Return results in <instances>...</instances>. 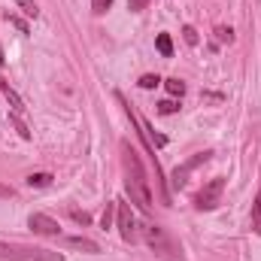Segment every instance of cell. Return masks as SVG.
Masks as SVG:
<instances>
[{
    "instance_id": "6da1fadb",
    "label": "cell",
    "mask_w": 261,
    "mask_h": 261,
    "mask_svg": "<svg viewBox=\"0 0 261 261\" xmlns=\"http://www.w3.org/2000/svg\"><path fill=\"white\" fill-rule=\"evenodd\" d=\"M122 164H125V189L130 195V203H137L143 213H152V189H149V176L137 158V152L128 143H122Z\"/></svg>"
},
{
    "instance_id": "7a4b0ae2",
    "label": "cell",
    "mask_w": 261,
    "mask_h": 261,
    "mask_svg": "<svg viewBox=\"0 0 261 261\" xmlns=\"http://www.w3.org/2000/svg\"><path fill=\"white\" fill-rule=\"evenodd\" d=\"M140 237L149 243V249L158 255V258L164 261H182V249H179V243L161 228V225H155V222H146L143 225V231H140Z\"/></svg>"
},
{
    "instance_id": "3957f363",
    "label": "cell",
    "mask_w": 261,
    "mask_h": 261,
    "mask_svg": "<svg viewBox=\"0 0 261 261\" xmlns=\"http://www.w3.org/2000/svg\"><path fill=\"white\" fill-rule=\"evenodd\" d=\"M0 258H6V261H64V255L52 252V249H40V246L3 243L0 240Z\"/></svg>"
},
{
    "instance_id": "277c9868",
    "label": "cell",
    "mask_w": 261,
    "mask_h": 261,
    "mask_svg": "<svg viewBox=\"0 0 261 261\" xmlns=\"http://www.w3.org/2000/svg\"><path fill=\"white\" fill-rule=\"evenodd\" d=\"M225 192V179L222 176H216V179H210L203 189H200V195L195 197V206L197 210H213L216 203H219V197Z\"/></svg>"
},
{
    "instance_id": "5b68a950",
    "label": "cell",
    "mask_w": 261,
    "mask_h": 261,
    "mask_svg": "<svg viewBox=\"0 0 261 261\" xmlns=\"http://www.w3.org/2000/svg\"><path fill=\"white\" fill-rule=\"evenodd\" d=\"M28 228H31L34 234H40V237H61V225H58L55 219L43 216V213H31V216H28Z\"/></svg>"
},
{
    "instance_id": "8992f818",
    "label": "cell",
    "mask_w": 261,
    "mask_h": 261,
    "mask_svg": "<svg viewBox=\"0 0 261 261\" xmlns=\"http://www.w3.org/2000/svg\"><path fill=\"white\" fill-rule=\"evenodd\" d=\"M116 213H119V234H122V240H125V243H134L140 234H137V222H134V216H130V206L116 200Z\"/></svg>"
},
{
    "instance_id": "52a82bcc",
    "label": "cell",
    "mask_w": 261,
    "mask_h": 261,
    "mask_svg": "<svg viewBox=\"0 0 261 261\" xmlns=\"http://www.w3.org/2000/svg\"><path fill=\"white\" fill-rule=\"evenodd\" d=\"M210 155H213V152H200V155H195V158H189V161H186L182 167H176V170H173V189H182V186L189 182V173L195 170L197 164L210 161Z\"/></svg>"
},
{
    "instance_id": "ba28073f",
    "label": "cell",
    "mask_w": 261,
    "mask_h": 261,
    "mask_svg": "<svg viewBox=\"0 0 261 261\" xmlns=\"http://www.w3.org/2000/svg\"><path fill=\"white\" fill-rule=\"evenodd\" d=\"M0 91H3V97L9 100V107H12V113H15V116H18V113H24V100H21V97H18V91L6 82V76H0Z\"/></svg>"
},
{
    "instance_id": "9c48e42d",
    "label": "cell",
    "mask_w": 261,
    "mask_h": 261,
    "mask_svg": "<svg viewBox=\"0 0 261 261\" xmlns=\"http://www.w3.org/2000/svg\"><path fill=\"white\" fill-rule=\"evenodd\" d=\"M61 243L70 246V249H82V252H100V246L88 237H61Z\"/></svg>"
},
{
    "instance_id": "30bf717a",
    "label": "cell",
    "mask_w": 261,
    "mask_h": 261,
    "mask_svg": "<svg viewBox=\"0 0 261 261\" xmlns=\"http://www.w3.org/2000/svg\"><path fill=\"white\" fill-rule=\"evenodd\" d=\"M28 186L31 189H46V186H52V173H31Z\"/></svg>"
},
{
    "instance_id": "8fae6325",
    "label": "cell",
    "mask_w": 261,
    "mask_h": 261,
    "mask_svg": "<svg viewBox=\"0 0 261 261\" xmlns=\"http://www.w3.org/2000/svg\"><path fill=\"white\" fill-rule=\"evenodd\" d=\"M252 231L261 234V186H258V195H255V203H252Z\"/></svg>"
},
{
    "instance_id": "7c38bea8",
    "label": "cell",
    "mask_w": 261,
    "mask_h": 261,
    "mask_svg": "<svg viewBox=\"0 0 261 261\" xmlns=\"http://www.w3.org/2000/svg\"><path fill=\"white\" fill-rule=\"evenodd\" d=\"M155 46H158V52H161L164 58H170V55H173V43H170V37H167V34H158Z\"/></svg>"
},
{
    "instance_id": "4fadbf2b",
    "label": "cell",
    "mask_w": 261,
    "mask_h": 261,
    "mask_svg": "<svg viewBox=\"0 0 261 261\" xmlns=\"http://www.w3.org/2000/svg\"><path fill=\"white\" fill-rule=\"evenodd\" d=\"M216 37H219V43H234V31L231 28H216Z\"/></svg>"
},
{
    "instance_id": "5bb4252c",
    "label": "cell",
    "mask_w": 261,
    "mask_h": 261,
    "mask_svg": "<svg viewBox=\"0 0 261 261\" xmlns=\"http://www.w3.org/2000/svg\"><path fill=\"white\" fill-rule=\"evenodd\" d=\"M161 79L155 76V73H146V76H140V88H155Z\"/></svg>"
},
{
    "instance_id": "9a60e30c",
    "label": "cell",
    "mask_w": 261,
    "mask_h": 261,
    "mask_svg": "<svg viewBox=\"0 0 261 261\" xmlns=\"http://www.w3.org/2000/svg\"><path fill=\"white\" fill-rule=\"evenodd\" d=\"M164 85H167V91H170V94H179V97H182V91H186V85H182L179 79H167Z\"/></svg>"
},
{
    "instance_id": "2e32d148",
    "label": "cell",
    "mask_w": 261,
    "mask_h": 261,
    "mask_svg": "<svg viewBox=\"0 0 261 261\" xmlns=\"http://www.w3.org/2000/svg\"><path fill=\"white\" fill-rule=\"evenodd\" d=\"M182 37H186V43H189V46H197V31L192 28V24H186V28H182Z\"/></svg>"
},
{
    "instance_id": "e0dca14e",
    "label": "cell",
    "mask_w": 261,
    "mask_h": 261,
    "mask_svg": "<svg viewBox=\"0 0 261 261\" xmlns=\"http://www.w3.org/2000/svg\"><path fill=\"white\" fill-rule=\"evenodd\" d=\"M179 110V103H173V100H161L158 103V113H164V116H170V113H176Z\"/></svg>"
},
{
    "instance_id": "ac0fdd59",
    "label": "cell",
    "mask_w": 261,
    "mask_h": 261,
    "mask_svg": "<svg viewBox=\"0 0 261 261\" xmlns=\"http://www.w3.org/2000/svg\"><path fill=\"white\" fill-rule=\"evenodd\" d=\"M113 210H116V200L107 203V210H103V216H100V225H103V228H110V222H113Z\"/></svg>"
},
{
    "instance_id": "d6986e66",
    "label": "cell",
    "mask_w": 261,
    "mask_h": 261,
    "mask_svg": "<svg viewBox=\"0 0 261 261\" xmlns=\"http://www.w3.org/2000/svg\"><path fill=\"white\" fill-rule=\"evenodd\" d=\"M110 6H113V0H91V9H94L97 15H103Z\"/></svg>"
},
{
    "instance_id": "ffe728a7",
    "label": "cell",
    "mask_w": 261,
    "mask_h": 261,
    "mask_svg": "<svg viewBox=\"0 0 261 261\" xmlns=\"http://www.w3.org/2000/svg\"><path fill=\"white\" fill-rule=\"evenodd\" d=\"M12 125H15V130H18V134H21L24 140H31V130H28V128H24V125H21V119H18L15 113H12Z\"/></svg>"
},
{
    "instance_id": "44dd1931",
    "label": "cell",
    "mask_w": 261,
    "mask_h": 261,
    "mask_svg": "<svg viewBox=\"0 0 261 261\" xmlns=\"http://www.w3.org/2000/svg\"><path fill=\"white\" fill-rule=\"evenodd\" d=\"M70 216H73V222H79V225H91V216H88V213H79V210H73Z\"/></svg>"
},
{
    "instance_id": "7402d4cb",
    "label": "cell",
    "mask_w": 261,
    "mask_h": 261,
    "mask_svg": "<svg viewBox=\"0 0 261 261\" xmlns=\"http://www.w3.org/2000/svg\"><path fill=\"white\" fill-rule=\"evenodd\" d=\"M15 3H18V6H21V9H24V12H28L31 18H37V6H34L31 0H15Z\"/></svg>"
},
{
    "instance_id": "603a6c76",
    "label": "cell",
    "mask_w": 261,
    "mask_h": 261,
    "mask_svg": "<svg viewBox=\"0 0 261 261\" xmlns=\"http://www.w3.org/2000/svg\"><path fill=\"white\" fill-rule=\"evenodd\" d=\"M146 3L149 0H128V9L130 12H140V9H146Z\"/></svg>"
},
{
    "instance_id": "cb8c5ba5",
    "label": "cell",
    "mask_w": 261,
    "mask_h": 261,
    "mask_svg": "<svg viewBox=\"0 0 261 261\" xmlns=\"http://www.w3.org/2000/svg\"><path fill=\"white\" fill-rule=\"evenodd\" d=\"M9 24H15V28H21V31H24V34H28V24H24V21H21V18H15V15H9Z\"/></svg>"
},
{
    "instance_id": "d4e9b609",
    "label": "cell",
    "mask_w": 261,
    "mask_h": 261,
    "mask_svg": "<svg viewBox=\"0 0 261 261\" xmlns=\"http://www.w3.org/2000/svg\"><path fill=\"white\" fill-rule=\"evenodd\" d=\"M12 195V189H6V186H0V197H9Z\"/></svg>"
},
{
    "instance_id": "484cf974",
    "label": "cell",
    "mask_w": 261,
    "mask_h": 261,
    "mask_svg": "<svg viewBox=\"0 0 261 261\" xmlns=\"http://www.w3.org/2000/svg\"><path fill=\"white\" fill-rule=\"evenodd\" d=\"M3 61H6V58H3V49H0V64H3Z\"/></svg>"
}]
</instances>
